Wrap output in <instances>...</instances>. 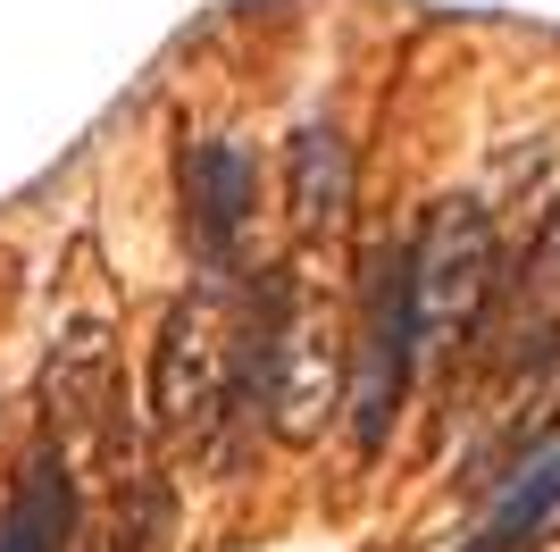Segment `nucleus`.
<instances>
[{"mask_svg": "<svg viewBox=\"0 0 560 552\" xmlns=\"http://www.w3.org/2000/svg\"><path fill=\"white\" fill-rule=\"evenodd\" d=\"M176 202H185L192 252L210 260V268H226L234 243H243V227H252V202H259L252 151H243V142H226V135L185 142V160H176Z\"/></svg>", "mask_w": 560, "mask_h": 552, "instance_id": "obj_6", "label": "nucleus"}, {"mask_svg": "<svg viewBox=\"0 0 560 552\" xmlns=\"http://www.w3.org/2000/svg\"><path fill=\"white\" fill-rule=\"evenodd\" d=\"M68 536H75V460L43 444L0 510V552H68Z\"/></svg>", "mask_w": 560, "mask_h": 552, "instance_id": "obj_9", "label": "nucleus"}, {"mask_svg": "<svg viewBox=\"0 0 560 552\" xmlns=\"http://www.w3.org/2000/svg\"><path fill=\"white\" fill-rule=\"evenodd\" d=\"M43 411H50V436H59V452H84V444L109 436V418H117V344H109V326H68L59 335V352H50L43 368Z\"/></svg>", "mask_w": 560, "mask_h": 552, "instance_id": "obj_7", "label": "nucleus"}, {"mask_svg": "<svg viewBox=\"0 0 560 552\" xmlns=\"http://www.w3.org/2000/svg\"><path fill=\"white\" fill-rule=\"evenodd\" d=\"M343 352L351 344L335 326L327 294L293 268L268 276V294H259L252 326H243V360H252V393L284 444H310L335 418V402H343Z\"/></svg>", "mask_w": 560, "mask_h": 552, "instance_id": "obj_1", "label": "nucleus"}, {"mask_svg": "<svg viewBox=\"0 0 560 552\" xmlns=\"http://www.w3.org/2000/svg\"><path fill=\"white\" fill-rule=\"evenodd\" d=\"M419 377V326H410V243H385L369 260V294H360V326H351L343 352V411L360 452L394 436L401 393Z\"/></svg>", "mask_w": 560, "mask_h": 552, "instance_id": "obj_4", "label": "nucleus"}, {"mask_svg": "<svg viewBox=\"0 0 560 552\" xmlns=\"http://www.w3.org/2000/svg\"><path fill=\"white\" fill-rule=\"evenodd\" d=\"M234 344L226 301L218 294H185L160 319V344H151V436L176 460H210L218 436L234 418Z\"/></svg>", "mask_w": 560, "mask_h": 552, "instance_id": "obj_2", "label": "nucleus"}, {"mask_svg": "<svg viewBox=\"0 0 560 552\" xmlns=\"http://www.w3.org/2000/svg\"><path fill=\"white\" fill-rule=\"evenodd\" d=\"M284 209L293 234H335L351 218V142L335 126H302L284 142Z\"/></svg>", "mask_w": 560, "mask_h": 552, "instance_id": "obj_8", "label": "nucleus"}, {"mask_svg": "<svg viewBox=\"0 0 560 552\" xmlns=\"http://www.w3.org/2000/svg\"><path fill=\"white\" fill-rule=\"evenodd\" d=\"M468 344H477L493 386H544V368L560 360V209L536 227L518 268L493 276V301Z\"/></svg>", "mask_w": 560, "mask_h": 552, "instance_id": "obj_5", "label": "nucleus"}, {"mask_svg": "<svg viewBox=\"0 0 560 552\" xmlns=\"http://www.w3.org/2000/svg\"><path fill=\"white\" fill-rule=\"evenodd\" d=\"M493 276H502V252H493V218L486 202H435L410 234V326H419V360H452L468 352L477 319L493 301Z\"/></svg>", "mask_w": 560, "mask_h": 552, "instance_id": "obj_3", "label": "nucleus"}]
</instances>
